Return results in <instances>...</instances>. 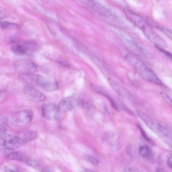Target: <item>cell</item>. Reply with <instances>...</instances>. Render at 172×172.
<instances>
[{
	"instance_id": "cell-1",
	"label": "cell",
	"mask_w": 172,
	"mask_h": 172,
	"mask_svg": "<svg viewBox=\"0 0 172 172\" xmlns=\"http://www.w3.org/2000/svg\"><path fill=\"white\" fill-rule=\"evenodd\" d=\"M126 59L143 79L158 85H163L155 73L139 59L133 56L128 55L126 56Z\"/></svg>"
},
{
	"instance_id": "cell-2",
	"label": "cell",
	"mask_w": 172,
	"mask_h": 172,
	"mask_svg": "<svg viewBox=\"0 0 172 172\" xmlns=\"http://www.w3.org/2000/svg\"><path fill=\"white\" fill-rule=\"evenodd\" d=\"M139 117L151 130L153 131L165 142L171 145V131L168 127L155 121L145 113L139 110L136 111Z\"/></svg>"
},
{
	"instance_id": "cell-3",
	"label": "cell",
	"mask_w": 172,
	"mask_h": 172,
	"mask_svg": "<svg viewBox=\"0 0 172 172\" xmlns=\"http://www.w3.org/2000/svg\"><path fill=\"white\" fill-rule=\"evenodd\" d=\"M146 37L155 44V46L162 48L168 46L166 42L153 29L147 22L141 28Z\"/></svg>"
},
{
	"instance_id": "cell-4",
	"label": "cell",
	"mask_w": 172,
	"mask_h": 172,
	"mask_svg": "<svg viewBox=\"0 0 172 172\" xmlns=\"http://www.w3.org/2000/svg\"><path fill=\"white\" fill-rule=\"evenodd\" d=\"M14 66L16 71L20 74H33L37 69L35 63L28 59L16 61L14 63Z\"/></svg>"
},
{
	"instance_id": "cell-5",
	"label": "cell",
	"mask_w": 172,
	"mask_h": 172,
	"mask_svg": "<svg viewBox=\"0 0 172 172\" xmlns=\"http://www.w3.org/2000/svg\"><path fill=\"white\" fill-rule=\"evenodd\" d=\"M11 118L13 122L16 126H23L31 122L33 114L31 111L23 110L14 113Z\"/></svg>"
},
{
	"instance_id": "cell-6",
	"label": "cell",
	"mask_w": 172,
	"mask_h": 172,
	"mask_svg": "<svg viewBox=\"0 0 172 172\" xmlns=\"http://www.w3.org/2000/svg\"><path fill=\"white\" fill-rule=\"evenodd\" d=\"M121 38L122 39V40L129 48L136 55L149 59H152L153 57L152 54L149 51L139 45L130 38L123 36L121 37Z\"/></svg>"
},
{
	"instance_id": "cell-7",
	"label": "cell",
	"mask_w": 172,
	"mask_h": 172,
	"mask_svg": "<svg viewBox=\"0 0 172 172\" xmlns=\"http://www.w3.org/2000/svg\"><path fill=\"white\" fill-rule=\"evenodd\" d=\"M39 86L47 91H53L58 90L59 85L56 80L37 74L35 86Z\"/></svg>"
},
{
	"instance_id": "cell-8",
	"label": "cell",
	"mask_w": 172,
	"mask_h": 172,
	"mask_svg": "<svg viewBox=\"0 0 172 172\" xmlns=\"http://www.w3.org/2000/svg\"><path fill=\"white\" fill-rule=\"evenodd\" d=\"M0 141L4 147L9 149H17L22 145L17 136L10 134H3L0 138Z\"/></svg>"
},
{
	"instance_id": "cell-9",
	"label": "cell",
	"mask_w": 172,
	"mask_h": 172,
	"mask_svg": "<svg viewBox=\"0 0 172 172\" xmlns=\"http://www.w3.org/2000/svg\"><path fill=\"white\" fill-rule=\"evenodd\" d=\"M23 92L26 97L34 102H41L46 99V96L43 93L31 86H25L23 88Z\"/></svg>"
},
{
	"instance_id": "cell-10",
	"label": "cell",
	"mask_w": 172,
	"mask_h": 172,
	"mask_svg": "<svg viewBox=\"0 0 172 172\" xmlns=\"http://www.w3.org/2000/svg\"><path fill=\"white\" fill-rule=\"evenodd\" d=\"M79 106L78 99L73 96L64 98L60 101L58 106L59 112H68Z\"/></svg>"
},
{
	"instance_id": "cell-11",
	"label": "cell",
	"mask_w": 172,
	"mask_h": 172,
	"mask_svg": "<svg viewBox=\"0 0 172 172\" xmlns=\"http://www.w3.org/2000/svg\"><path fill=\"white\" fill-rule=\"evenodd\" d=\"M42 115L44 118L49 120L55 119L58 116V107L55 103H44L41 107Z\"/></svg>"
},
{
	"instance_id": "cell-12",
	"label": "cell",
	"mask_w": 172,
	"mask_h": 172,
	"mask_svg": "<svg viewBox=\"0 0 172 172\" xmlns=\"http://www.w3.org/2000/svg\"><path fill=\"white\" fill-rule=\"evenodd\" d=\"M81 1L101 15L107 18H112V13L105 7L98 2L92 1Z\"/></svg>"
},
{
	"instance_id": "cell-13",
	"label": "cell",
	"mask_w": 172,
	"mask_h": 172,
	"mask_svg": "<svg viewBox=\"0 0 172 172\" xmlns=\"http://www.w3.org/2000/svg\"><path fill=\"white\" fill-rule=\"evenodd\" d=\"M124 11L131 22L140 29L147 22L142 16L138 14L127 9H125Z\"/></svg>"
},
{
	"instance_id": "cell-14",
	"label": "cell",
	"mask_w": 172,
	"mask_h": 172,
	"mask_svg": "<svg viewBox=\"0 0 172 172\" xmlns=\"http://www.w3.org/2000/svg\"><path fill=\"white\" fill-rule=\"evenodd\" d=\"M79 106H80L89 114L92 113L95 109L92 101L88 96H84L78 99Z\"/></svg>"
},
{
	"instance_id": "cell-15",
	"label": "cell",
	"mask_w": 172,
	"mask_h": 172,
	"mask_svg": "<svg viewBox=\"0 0 172 172\" xmlns=\"http://www.w3.org/2000/svg\"><path fill=\"white\" fill-rule=\"evenodd\" d=\"M17 136L23 144L34 139L36 137L37 133L34 131H22L19 133Z\"/></svg>"
},
{
	"instance_id": "cell-16",
	"label": "cell",
	"mask_w": 172,
	"mask_h": 172,
	"mask_svg": "<svg viewBox=\"0 0 172 172\" xmlns=\"http://www.w3.org/2000/svg\"><path fill=\"white\" fill-rule=\"evenodd\" d=\"M147 20L149 21V23L151 24L150 25L161 31L162 32L164 33L166 36H168L169 38L171 39L172 32L171 30L163 25L159 24L158 23L152 20L151 18H147Z\"/></svg>"
},
{
	"instance_id": "cell-17",
	"label": "cell",
	"mask_w": 172,
	"mask_h": 172,
	"mask_svg": "<svg viewBox=\"0 0 172 172\" xmlns=\"http://www.w3.org/2000/svg\"><path fill=\"white\" fill-rule=\"evenodd\" d=\"M91 87L93 90L96 92L105 96V97L108 99V100L110 101L113 107L115 110L117 109L116 106L115 105V103L113 101L112 99V98H111L110 96L108 95V94H107V93H106L105 91H103L102 89L100 87L94 84L91 85Z\"/></svg>"
},
{
	"instance_id": "cell-18",
	"label": "cell",
	"mask_w": 172,
	"mask_h": 172,
	"mask_svg": "<svg viewBox=\"0 0 172 172\" xmlns=\"http://www.w3.org/2000/svg\"><path fill=\"white\" fill-rule=\"evenodd\" d=\"M108 81L113 89L119 95L121 96L125 95L126 93L125 91L126 90L123 88V87H122L114 80L111 79H108Z\"/></svg>"
},
{
	"instance_id": "cell-19",
	"label": "cell",
	"mask_w": 172,
	"mask_h": 172,
	"mask_svg": "<svg viewBox=\"0 0 172 172\" xmlns=\"http://www.w3.org/2000/svg\"><path fill=\"white\" fill-rule=\"evenodd\" d=\"M139 151L141 156L143 158L149 159L153 157V153L152 151L147 146H143L141 147Z\"/></svg>"
},
{
	"instance_id": "cell-20",
	"label": "cell",
	"mask_w": 172,
	"mask_h": 172,
	"mask_svg": "<svg viewBox=\"0 0 172 172\" xmlns=\"http://www.w3.org/2000/svg\"><path fill=\"white\" fill-rule=\"evenodd\" d=\"M11 49L14 54L22 55L26 53L27 49L25 46L17 44L12 46Z\"/></svg>"
},
{
	"instance_id": "cell-21",
	"label": "cell",
	"mask_w": 172,
	"mask_h": 172,
	"mask_svg": "<svg viewBox=\"0 0 172 172\" xmlns=\"http://www.w3.org/2000/svg\"><path fill=\"white\" fill-rule=\"evenodd\" d=\"M8 160H16L18 161H24L26 159L25 155L19 152H15L9 154L6 158Z\"/></svg>"
},
{
	"instance_id": "cell-22",
	"label": "cell",
	"mask_w": 172,
	"mask_h": 172,
	"mask_svg": "<svg viewBox=\"0 0 172 172\" xmlns=\"http://www.w3.org/2000/svg\"><path fill=\"white\" fill-rule=\"evenodd\" d=\"M1 27L4 29H14L18 27V26L17 24L9 22L8 21H4L0 23Z\"/></svg>"
},
{
	"instance_id": "cell-23",
	"label": "cell",
	"mask_w": 172,
	"mask_h": 172,
	"mask_svg": "<svg viewBox=\"0 0 172 172\" xmlns=\"http://www.w3.org/2000/svg\"><path fill=\"white\" fill-rule=\"evenodd\" d=\"M84 158L86 161L92 164L93 165L97 166L98 164V161L95 158L88 154L84 155Z\"/></svg>"
},
{
	"instance_id": "cell-24",
	"label": "cell",
	"mask_w": 172,
	"mask_h": 172,
	"mask_svg": "<svg viewBox=\"0 0 172 172\" xmlns=\"http://www.w3.org/2000/svg\"><path fill=\"white\" fill-rule=\"evenodd\" d=\"M156 48L157 50L160 52V53L162 54L165 57L171 60H172V56L171 54L165 50L163 48L156 46Z\"/></svg>"
},
{
	"instance_id": "cell-25",
	"label": "cell",
	"mask_w": 172,
	"mask_h": 172,
	"mask_svg": "<svg viewBox=\"0 0 172 172\" xmlns=\"http://www.w3.org/2000/svg\"><path fill=\"white\" fill-rule=\"evenodd\" d=\"M161 95L167 104L171 107L172 105V100L168 94L163 92H162L161 93Z\"/></svg>"
},
{
	"instance_id": "cell-26",
	"label": "cell",
	"mask_w": 172,
	"mask_h": 172,
	"mask_svg": "<svg viewBox=\"0 0 172 172\" xmlns=\"http://www.w3.org/2000/svg\"><path fill=\"white\" fill-rule=\"evenodd\" d=\"M26 164L28 166L36 168L39 166V161L36 160L34 159H28L26 161Z\"/></svg>"
},
{
	"instance_id": "cell-27",
	"label": "cell",
	"mask_w": 172,
	"mask_h": 172,
	"mask_svg": "<svg viewBox=\"0 0 172 172\" xmlns=\"http://www.w3.org/2000/svg\"><path fill=\"white\" fill-rule=\"evenodd\" d=\"M122 172H142L139 169L134 167H127L125 168Z\"/></svg>"
},
{
	"instance_id": "cell-28",
	"label": "cell",
	"mask_w": 172,
	"mask_h": 172,
	"mask_svg": "<svg viewBox=\"0 0 172 172\" xmlns=\"http://www.w3.org/2000/svg\"><path fill=\"white\" fill-rule=\"evenodd\" d=\"M25 46L26 48L31 49H35L37 48V44L34 42L32 41L27 42L25 43Z\"/></svg>"
},
{
	"instance_id": "cell-29",
	"label": "cell",
	"mask_w": 172,
	"mask_h": 172,
	"mask_svg": "<svg viewBox=\"0 0 172 172\" xmlns=\"http://www.w3.org/2000/svg\"><path fill=\"white\" fill-rule=\"evenodd\" d=\"M138 128H139L140 130L141 131V133H142L143 138H144L146 140L148 141V142H151V143H152V141L151 140H150L149 138H148L146 134L145 131L143 130V129H142V128L139 126H138Z\"/></svg>"
},
{
	"instance_id": "cell-30",
	"label": "cell",
	"mask_w": 172,
	"mask_h": 172,
	"mask_svg": "<svg viewBox=\"0 0 172 172\" xmlns=\"http://www.w3.org/2000/svg\"><path fill=\"white\" fill-rule=\"evenodd\" d=\"M167 164L171 169L172 168V155L171 154L168 156L167 159Z\"/></svg>"
},
{
	"instance_id": "cell-31",
	"label": "cell",
	"mask_w": 172,
	"mask_h": 172,
	"mask_svg": "<svg viewBox=\"0 0 172 172\" xmlns=\"http://www.w3.org/2000/svg\"><path fill=\"white\" fill-rule=\"evenodd\" d=\"M6 128L4 125L0 123V134L6 132Z\"/></svg>"
},
{
	"instance_id": "cell-32",
	"label": "cell",
	"mask_w": 172,
	"mask_h": 172,
	"mask_svg": "<svg viewBox=\"0 0 172 172\" xmlns=\"http://www.w3.org/2000/svg\"><path fill=\"white\" fill-rule=\"evenodd\" d=\"M41 172H53L51 169L49 168H45L42 169Z\"/></svg>"
},
{
	"instance_id": "cell-33",
	"label": "cell",
	"mask_w": 172,
	"mask_h": 172,
	"mask_svg": "<svg viewBox=\"0 0 172 172\" xmlns=\"http://www.w3.org/2000/svg\"><path fill=\"white\" fill-rule=\"evenodd\" d=\"M5 17L4 14L2 12L0 11V23L1 22V21Z\"/></svg>"
},
{
	"instance_id": "cell-34",
	"label": "cell",
	"mask_w": 172,
	"mask_h": 172,
	"mask_svg": "<svg viewBox=\"0 0 172 172\" xmlns=\"http://www.w3.org/2000/svg\"><path fill=\"white\" fill-rule=\"evenodd\" d=\"M157 172H167L164 169H162L161 168H159L157 169Z\"/></svg>"
},
{
	"instance_id": "cell-35",
	"label": "cell",
	"mask_w": 172,
	"mask_h": 172,
	"mask_svg": "<svg viewBox=\"0 0 172 172\" xmlns=\"http://www.w3.org/2000/svg\"><path fill=\"white\" fill-rule=\"evenodd\" d=\"M86 172H95L91 169H86L85 171Z\"/></svg>"
},
{
	"instance_id": "cell-36",
	"label": "cell",
	"mask_w": 172,
	"mask_h": 172,
	"mask_svg": "<svg viewBox=\"0 0 172 172\" xmlns=\"http://www.w3.org/2000/svg\"><path fill=\"white\" fill-rule=\"evenodd\" d=\"M3 94V91L0 90V97Z\"/></svg>"
},
{
	"instance_id": "cell-37",
	"label": "cell",
	"mask_w": 172,
	"mask_h": 172,
	"mask_svg": "<svg viewBox=\"0 0 172 172\" xmlns=\"http://www.w3.org/2000/svg\"><path fill=\"white\" fill-rule=\"evenodd\" d=\"M11 172H15V171H11Z\"/></svg>"
}]
</instances>
